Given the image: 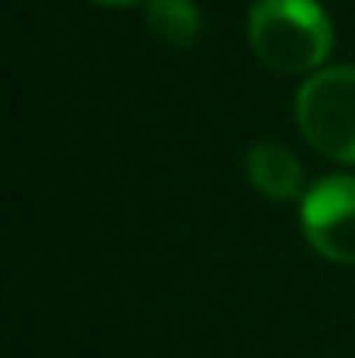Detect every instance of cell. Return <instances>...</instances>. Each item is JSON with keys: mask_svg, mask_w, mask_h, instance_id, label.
Instances as JSON below:
<instances>
[{"mask_svg": "<svg viewBox=\"0 0 355 358\" xmlns=\"http://www.w3.org/2000/svg\"><path fill=\"white\" fill-rule=\"evenodd\" d=\"M244 167H247L251 188L272 202H286L303 192V164L296 160L293 150H286L279 143L251 146L244 157Z\"/></svg>", "mask_w": 355, "mask_h": 358, "instance_id": "cell-4", "label": "cell"}, {"mask_svg": "<svg viewBox=\"0 0 355 358\" xmlns=\"http://www.w3.org/2000/svg\"><path fill=\"white\" fill-rule=\"evenodd\" d=\"M303 237L310 247L338 264H355V178L338 174L317 181L300 206Z\"/></svg>", "mask_w": 355, "mask_h": 358, "instance_id": "cell-3", "label": "cell"}, {"mask_svg": "<svg viewBox=\"0 0 355 358\" xmlns=\"http://www.w3.org/2000/svg\"><path fill=\"white\" fill-rule=\"evenodd\" d=\"M91 3H98V7H132L139 0H91Z\"/></svg>", "mask_w": 355, "mask_h": 358, "instance_id": "cell-6", "label": "cell"}, {"mask_svg": "<svg viewBox=\"0 0 355 358\" xmlns=\"http://www.w3.org/2000/svg\"><path fill=\"white\" fill-rule=\"evenodd\" d=\"M307 143L338 164H355V66H324L296 94Z\"/></svg>", "mask_w": 355, "mask_h": 358, "instance_id": "cell-2", "label": "cell"}, {"mask_svg": "<svg viewBox=\"0 0 355 358\" xmlns=\"http://www.w3.org/2000/svg\"><path fill=\"white\" fill-rule=\"evenodd\" d=\"M254 56L279 73H310L324 66L335 28L317 0H258L247 14Z\"/></svg>", "mask_w": 355, "mask_h": 358, "instance_id": "cell-1", "label": "cell"}, {"mask_svg": "<svg viewBox=\"0 0 355 358\" xmlns=\"http://www.w3.org/2000/svg\"><path fill=\"white\" fill-rule=\"evenodd\" d=\"M146 28L167 45H192L202 31V14L192 0H146Z\"/></svg>", "mask_w": 355, "mask_h": 358, "instance_id": "cell-5", "label": "cell"}]
</instances>
